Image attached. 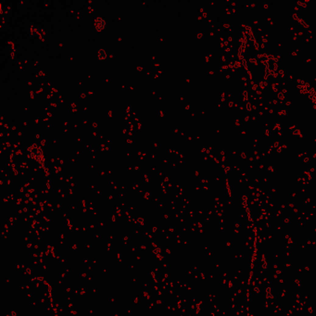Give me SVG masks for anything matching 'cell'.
<instances>
[{"label": "cell", "mask_w": 316, "mask_h": 316, "mask_svg": "<svg viewBox=\"0 0 316 316\" xmlns=\"http://www.w3.org/2000/svg\"><path fill=\"white\" fill-rule=\"evenodd\" d=\"M266 297H267V298H274V297H275L274 294H273L272 289H271L270 287L267 288V290H266Z\"/></svg>", "instance_id": "cell-1"}, {"label": "cell", "mask_w": 316, "mask_h": 316, "mask_svg": "<svg viewBox=\"0 0 316 316\" xmlns=\"http://www.w3.org/2000/svg\"><path fill=\"white\" fill-rule=\"evenodd\" d=\"M5 316H15V313H14V312H10V313L6 314Z\"/></svg>", "instance_id": "cell-2"}, {"label": "cell", "mask_w": 316, "mask_h": 316, "mask_svg": "<svg viewBox=\"0 0 316 316\" xmlns=\"http://www.w3.org/2000/svg\"><path fill=\"white\" fill-rule=\"evenodd\" d=\"M254 290H255L256 292H259V290H260V289H259V287H255V288H254Z\"/></svg>", "instance_id": "cell-3"}]
</instances>
